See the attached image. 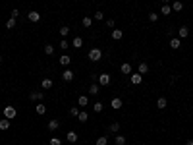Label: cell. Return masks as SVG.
<instances>
[{"mask_svg": "<svg viewBox=\"0 0 193 145\" xmlns=\"http://www.w3.org/2000/svg\"><path fill=\"white\" fill-rule=\"evenodd\" d=\"M95 19H97V21L104 19V14H102V12H95Z\"/></svg>", "mask_w": 193, "mask_h": 145, "instance_id": "ab89813d", "label": "cell"}, {"mask_svg": "<svg viewBox=\"0 0 193 145\" xmlns=\"http://www.w3.org/2000/svg\"><path fill=\"white\" fill-rule=\"evenodd\" d=\"M70 45H72V43H70L68 39H62V41H60V48H62V50H68Z\"/></svg>", "mask_w": 193, "mask_h": 145, "instance_id": "4dcf8cb0", "label": "cell"}, {"mask_svg": "<svg viewBox=\"0 0 193 145\" xmlns=\"http://www.w3.org/2000/svg\"><path fill=\"white\" fill-rule=\"evenodd\" d=\"M45 54L52 56V54H54V47H52V45H45Z\"/></svg>", "mask_w": 193, "mask_h": 145, "instance_id": "d6a6232c", "label": "cell"}, {"mask_svg": "<svg viewBox=\"0 0 193 145\" xmlns=\"http://www.w3.org/2000/svg\"><path fill=\"white\" fill-rule=\"evenodd\" d=\"M156 19H158V14H156V12H151V14H149V21H156Z\"/></svg>", "mask_w": 193, "mask_h": 145, "instance_id": "74e56055", "label": "cell"}, {"mask_svg": "<svg viewBox=\"0 0 193 145\" xmlns=\"http://www.w3.org/2000/svg\"><path fill=\"white\" fill-rule=\"evenodd\" d=\"M170 6H172V12H182V10H184V4H182L180 0H174Z\"/></svg>", "mask_w": 193, "mask_h": 145, "instance_id": "4fadbf2b", "label": "cell"}, {"mask_svg": "<svg viewBox=\"0 0 193 145\" xmlns=\"http://www.w3.org/2000/svg\"><path fill=\"white\" fill-rule=\"evenodd\" d=\"M102 108H104V104H102V103H99V101H97V103L93 104V110H95V114H97V112H102Z\"/></svg>", "mask_w": 193, "mask_h": 145, "instance_id": "1f68e13d", "label": "cell"}, {"mask_svg": "<svg viewBox=\"0 0 193 145\" xmlns=\"http://www.w3.org/2000/svg\"><path fill=\"white\" fill-rule=\"evenodd\" d=\"M52 85H54V81H52V77H45V80L41 81V87H43V89H50Z\"/></svg>", "mask_w": 193, "mask_h": 145, "instance_id": "8fae6325", "label": "cell"}, {"mask_svg": "<svg viewBox=\"0 0 193 145\" xmlns=\"http://www.w3.org/2000/svg\"><path fill=\"white\" fill-rule=\"evenodd\" d=\"M18 116V110H16L14 104H6L4 107V118H8V120H14V118Z\"/></svg>", "mask_w": 193, "mask_h": 145, "instance_id": "6da1fadb", "label": "cell"}, {"mask_svg": "<svg viewBox=\"0 0 193 145\" xmlns=\"http://www.w3.org/2000/svg\"><path fill=\"white\" fill-rule=\"evenodd\" d=\"M77 118H79L81 122H87V120H89V114H87V112H85V110L81 108V110H79V114H77Z\"/></svg>", "mask_w": 193, "mask_h": 145, "instance_id": "f546056e", "label": "cell"}, {"mask_svg": "<svg viewBox=\"0 0 193 145\" xmlns=\"http://www.w3.org/2000/svg\"><path fill=\"white\" fill-rule=\"evenodd\" d=\"M137 72H139L141 75H145V74L149 72V66L145 64V62H139V66H137Z\"/></svg>", "mask_w": 193, "mask_h": 145, "instance_id": "2e32d148", "label": "cell"}, {"mask_svg": "<svg viewBox=\"0 0 193 145\" xmlns=\"http://www.w3.org/2000/svg\"><path fill=\"white\" fill-rule=\"evenodd\" d=\"M72 47H74V48H81L83 47V39L81 37H75L74 41H72Z\"/></svg>", "mask_w": 193, "mask_h": 145, "instance_id": "44dd1931", "label": "cell"}, {"mask_svg": "<svg viewBox=\"0 0 193 145\" xmlns=\"http://www.w3.org/2000/svg\"><path fill=\"white\" fill-rule=\"evenodd\" d=\"M0 66H2V54H0Z\"/></svg>", "mask_w": 193, "mask_h": 145, "instance_id": "ee69618b", "label": "cell"}, {"mask_svg": "<svg viewBox=\"0 0 193 145\" xmlns=\"http://www.w3.org/2000/svg\"><path fill=\"white\" fill-rule=\"evenodd\" d=\"M77 114H79V108L77 107H72V108H70V116H77Z\"/></svg>", "mask_w": 193, "mask_h": 145, "instance_id": "d590c367", "label": "cell"}, {"mask_svg": "<svg viewBox=\"0 0 193 145\" xmlns=\"http://www.w3.org/2000/svg\"><path fill=\"white\" fill-rule=\"evenodd\" d=\"M27 19L31 23H39V21H41V14L35 12V10H33V12H27Z\"/></svg>", "mask_w": 193, "mask_h": 145, "instance_id": "3957f363", "label": "cell"}, {"mask_svg": "<svg viewBox=\"0 0 193 145\" xmlns=\"http://www.w3.org/2000/svg\"><path fill=\"white\" fill-rule=\"evenodd\" d=\"M120 70H122V74H131V64L124 62V64L120 66Z\"/></svg>", "mask_w": 193, "mask_h": 145, "instance_id": "7402d4cb", "label": "cell"}, {"mask_svg": "<svg viewBox=\"0 0 193 145\" xmlns=\"http://www.w3.org/2000/svg\"><path fill=\"white\" fill-rule=\"evenodd\" d=\"M16 25H18V19H14V18H10L8 21H6V29H14Z\"/></svg>", "mask_w": 193, "mask_h": 145, "instance_id": "484cf974", "label": "cell"}, {"mask_svg": "<svg viewBox=\"0 0 193 145\" xmlns=\"http://www.w3.org/2000/svg\"><path fill=\"white\" fill-rule=\"evenodd\" d=\"M110 74H99V85H110Z\"/></svg>", "mask_w": 193, "mask_h": 145, "instance_id": "277c9868", "label": "cell"}, {"mask_svg": "<svg viewBox=\"0 0 193 145\" xmlns=\"http://www.w3.org/2000/svg\"><path fill=\"white\" fill-rule=\"evenodd\" d=\"M74 77H75V74L70 70V68H66V70L62 72V80H64V81H72Z\"/></svg>", "mask_w": 193, "mask_h": 145, "instance_id": "8992f818", "label": "cell"}, {"mask_svg": "<svg viewBox=\"0 0 193 145\" xmlns=\"http://www.w3.org/2000/svg\"><path fill=\"white\" fill-rule=\"evenodd\" d=\"M122 37H124V31L122 29H112V39L114 41H120Z\"/></svg>", "mask_w": 193, "mask_h": 145, "instance_id": "9a60e30c", "label": "cell"}, {"mask_svg": "<svg viewBox=\"0 0 193 145\" xmlns=\"http://www.w3.org/2000/svg\"><path fill=\"white\" fill-rule=\"evenodd\" d=\"M58 62H60L62 66H64V68H68V66H70V62H72V56H68V54H62Z\"/></svg>", "mask_w": 193, "mask_h": 145, "instance_id": "9c48e42d", "label": "cell"}, {"mask_svg": "<svg viewBox=\"0 0 193 145\" xmlns=\"http://www.w3.org/2000/svg\"><path fill=\"white\" fill-rule=\"evenodd\" d=\"M77 134H75V131L74 130H72V131H68V134H66V139H68L70 141V143H75V141H77Z\"/></svg>", "mask_w": 193, "mask_h": 145, "instance_id": "7c38bea8", "label": "cell"}, {"mask_svg": "<svg viewBox=\"0 0 193 145\" xmlns=\"http://www.w3.org/2000/svg\"><path fill=\"white\" fill-rule=\"evenodd\" d=\"M129 80H131V83H133V85H139V83L143 81V75L137 72V74H131V77H129Z\"/></svg>", "mask_w": 193, "mask_h": 145, "instance_id": "30bf717a", "label": "cell"}, {"mask_svg": "<svg viewBox=\"0 0 193 145\" xmlns=\"http://www.w3.org/2000/svg\"><path fill=\"white\" fill-rule=\"evenodd\" d=\"M10 128V120L8 118H2V120H0V130L4 131V130H8Z\"/></svg>", "mask_w": 193, "mask_h": 145, "instance_id": "d4e9b609", "label": "cell"}, {"mask_svg": "<svg viewBox=\"0 0 193 145\" xmlns=\"http://www.w3.org/2000/svg\"><path fill=\"white\" fill-rule=\"evenodd\" d=\"M29 99H31L33 103H35V101H43V91H31V93H29Z\"/></svg>", "mask_w": 193, "mask_h": 145, "instance_id": "52a82bcc", "label": "cell"}, {"mask_svg": "<svg viewBox=\"0 0 193 145\" xmlns=\"http://www.w3.org/2000/svg\"><path fill=\"white\" fill-rule=\"evenodd\" d=\"M114 143L116 145H126V143H128V139H126V136H116L114 137Z\"/></svg>", "mask_w": 193, "mask_h": 145, "instance_id": "603a6c76", "label": "cell"}, {"mask_svg": "<svg viewBox=\"0 0 193 145\" xmlns=\"http://www.w3.org/2000/svg\"><path fill=\"white\" fill-rule=\"evenodd\" d=\"M178 35H180V39L189 37V27H180V29H178Z\"/></svg>", "mask_w": 193, "mask_h": 145, "instance_id": "d6986e66", "label": "cell"}, {"mask_svg": "<svg viewBox=\"0 0 193 145\" xmlns=\"http://www.w3.org/2000/svg\"><path fill=\"white\" fill-rule=\"evenodd\" d=\"M112 108H114V110H120V108H122V104H124V103H122V99H118V97H114V99H112Z\"/></svg>", "mask_w": 193, "mask_h": 145, "instance_id": "5bb4252c", "label": "cell"}, {"mask_svg": "<svg viewBox=\"0 0 193 145\" xmlns=\"http://www.w3.org/2000/svg\"><path fill=\"white\" fill-rule=\"evenodd\" d=\"M81 25H83V27H91V25H93V19L89 18V16H85V18L81 19Z\"/></svg>", "mask_w": 193, "mask_h": 145, "instance_id": "4316f807", "label": "cell"}, {"mask_svg": "<svg viewBox=\"0 0 193 145\" xmlns=\"http://www.w3.org/2000/svg\"><path fill=\"white\" fill-rule=\"evenodd\" d=\"M35 112H37L39 116H43V114L46 112V107L45 104H35Z\"/></svg>", "mask_w": 193, "mask_h": 145, "instance_id": "cb8c5ba5", "label": "cell"}, {"mask_svg": "<svg viewBox=\"0 0 193 145\" xmlns=\"http://www.w3.org/2000/svg\"><path fill=\"white\" fill-rule=\"evenodd\" d=\"M77 104H79L81 108H85V107L89 104V97H87V95H79V99H77Z\"/></svg>", "mask_w": 193, "mask_h": 145, "instance_id": "ba28073f", "label": "cell"}, {"mask_svg": "<svg viewBox=\"0 0 193 145\" xmlns=\"http://www.w3.org/2000/svg\"><path fill=\"white\" fill-rule=\"evenodd\" d=\"M60 35H62V37H68V35H70V27H66V25H64V27H60Z\"/></svg>", "mask_w": 193, "mask_h": 145, "instance_id": "e575fe53", "label": "cell"}, {"mask_svg": "<svg viewBox=\"0 0 193 145\" xmlns=\"http://www.w3.org/2000/svg\"><path fill=\"white\" fill-rule=\"evenodd\" d=\"M187 145H193V139H187Z\"/></svg>", "mask_w": 193, "mask_h": 145, "instance_id": "7bdbcfd3", "label": "cell"}, {"mask_svg": "<svg viewBox=\"0 0 193 145\" xmlns=\"http://www.w3.org/2000/svg\"><path fill=\"white\" fill-rule=\"evenodd\" d=\"M162 4H170V0H162Z\"/></svg>", "mask_w": 193, "mask_h": 145, "instance_id": "b9f144b4", "label": "cell"}, {"mask_svg": "<svg viewBox=\"0 0 193 145\" xmlns=\"http://www.w3.org/2000/svg\"><path fill=\"white\" fill-rule=\"evenodd\" d=\"M160 14H162V16H170V14H172V6H170V4H162Z\"/></svg>", "mask_w": 193, "mask_h": 145, "instance_id": "ac0fdd59", "label": "cell"}, {"mask_svg": "<svg viewBox=\"0 0 193 145\" xmlns=\"http://www.w3.org/2000/svg\"><path fill=\"white\" fill-rule=\"evenodd\" d=\"M156 107H158V110H162V108L168 107V101H166L164 97H158V101H156Z\"/></svg>", "mask_w": 193, "mask_h": 145, "instance_id": "e0dca14e", "label": "cell"}, {"mask_svg": "<svg viewBox=\"0 0 193 145\" xmlns=\"http://www.w3.org/2000/svg\"><path fill=\"white\" fill-rule=\"evenodd\" d=\"M106 27H110V29H116V21H114V19H108V21H106Z\"/></svg>", "mask_w": 193, "mask_h": 145, "instance_id": "f35d334b", "label": "cell"}, {"mask_svg": "<svg viewBox=\"0 0 193 145\" xmlns=\"http://www.w3.org/2000/svg\"><path fill=\"white\" fill-rule=\"evenodd\" d=\"M108 130H110L112 134H118V131H120V124H118V122H112L110 126H108Z\"/></svg>", "mask_w": 193, "mask_h": 145, "instance_id": "f1b7e54d", "label": "cell"}, {"mask_svg": "<svg viewBox=\"0 0 193 145\" xmlns=\"http://www.w3.org/2000/svg\"><path fill=\"white\" fill-rule=\"evenodd\" d=\"M102 58V50L101 48H91V50H89V60L91 62H99Z\"/></svg>", "mask_w": 193, "mask_h": 145, "instance_id": "7a4b0ae2", "label": "cell"}, {"mask_svg": "<svg viewBox=\"0 0 193 145\" xmlns=\"http://www.w3.org/2000/svg\"><path fill=\"white\" fill-rule=\"evenodd\" d=\"M168 45H170V48H172V50H178V48L182 47V39H180V37H172Z\"/></svg>", "mask_w": 193, "mask_h": 145, "instance_id": "5b68a950", "label": "cell"}, {"mask_svg": "<svg viewBox=\"0 0 193 145\" xmlns=\"http://www.w3.org/2000/svg\"><path fill=\"white\" fill-rule=\"evenodd\" d=\"M99 91H101V89H99V85H97V83H91V87H89V95H99Z\"/></svg>", "mask_w": 193, "mask_h": 145, "instance_id": "83f0119b", "label": "cell"}, {"mask_svg": "<svg viewBox=\"0 0 193 145\" xmlns=\"http://www.w3.org/2000/svg\"><path fill=\"white\" fill-rule=\"evenodd\" d=\"M106 143H108V137H106V136L97 137V145H106Z\"/></svg>", "mask_w": 193, "mask_h": 145, "instance_id": "836d02e7", "label": "cell"}, {"mask_svg": "<svg viewBox=\"0 0 193 145\" xmlns=\"http://www.w3.org/2000/svg\"><path fill=\"white\" fill-rule=\"evenodd\" d=\"M58 128H60V122L58 120H50V122H48V130H50V131H56Z\"/></svg>", "mask_w": 193, "mask_h": 145, "instance_id": "ffe728a7", "label": "cell"}, {"mask_svg": "<svg viewBox=\"0 0 193 145\" xmlns=\"http://www.w3.org/2000/svg\"><path fill=\"white\" fill-rule=\"evenodd\" d=\"M50 145H62V139L60 137H50Z\"/></svg>", "mask_w": 193, "mask_h": 145, "instance_id": "8d00e7d4", "label": "cell"}, {"mask_svg": "<svg viewBox=\"0 0 193 145\" xmlns=\"http://www.w3.org/2000/svg\"><path fill=\"white\" fill-rule=\"evenodd\" d=\"M12 18H14V19H18V18H19V10H18V8L12 10Z\"/></svg>", "mask_w": 193, "mask_h": 145, "instance_id": "60d3db41", "label": "cell"}]
</instances>
